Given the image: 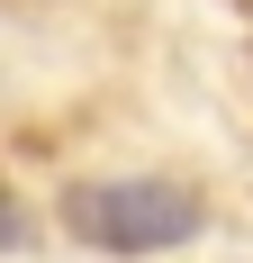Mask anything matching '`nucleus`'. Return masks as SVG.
<instances>
[{"label":"nucleus","instance_id":"nucleus-1","mask_svg":"<svg viewBox=\"0 0 253 263\" xmlns=\"http://www.w3.org/2000/svg\"><path fill=\"white\" fill-rule=\"evenodd\" d=\"M64 236H81L91 254H172L208 227L199 191L163 182V173H118V182H73L54 200Z\"/></svg>","mask_w":253,"mask_h":263},{"label":"nucleus","instance_id":"nucleus-2","mask_svg":"<svg viewBox=\"0 0 253 263\" xmlns=\"http://www.w3.org/2000/svg\"><path fill=\"white\" fill-rule=\"evenodd\" d=\"M18 245H27V209L0 191V254H18Z\"/></svg>","mask_w":253,"mask_h":263}]
</instances>
